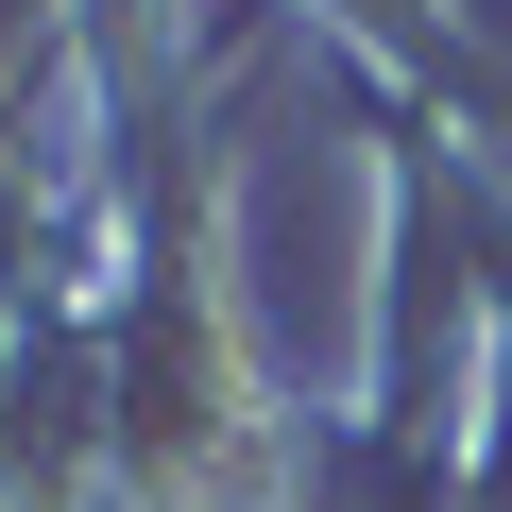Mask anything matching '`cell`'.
I'll return each instance as SVG.
<instances>
[{"label": "cell", "mask_w": 512, "mask_h": 512, "mask_svg": "<svg viewBox=\"0 0 512 512\" xmlns=\"http://www.w3.org/2000/svg\"><path fill=\"white\" fill-rule=\"evenodd\" d=\"M461 512H512V325L478 359V427H461Z\"/></svg>", "instance_id": "cell-1"}]
</instances>
